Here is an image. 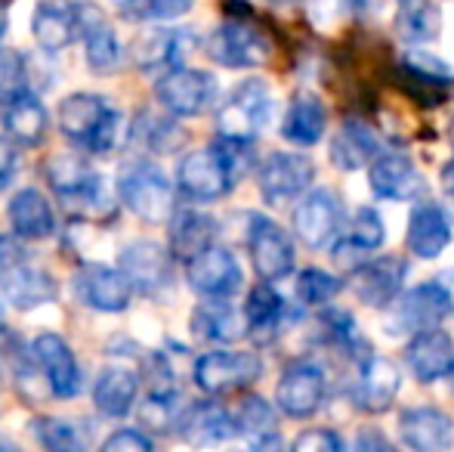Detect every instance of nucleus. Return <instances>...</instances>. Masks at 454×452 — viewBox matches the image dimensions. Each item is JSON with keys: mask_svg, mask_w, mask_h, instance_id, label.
Masks as SVG:
<instances>
[{"mask_svg": "<svg viewBox=\"0 0 454 452\" xmlns=\"http://www.w3.org/2000/svg\"><path fill=\"white\" fill-rule=\"evenodd\" d=\"M59 131L74 146L102 155L118 146L124 115L112 109L99 93H72L59 106Z\"/></svg>", "mask_w": 454, "mask_h": 452, "instance_id": "1", "label": "nucleus"}, {"mask_svg": "<svg viewBox=\"0 0 454 452\" xmlns=\"http://www.w3.org/2000/svg\"><path fill=\"white\" fill-rule=\"evenodd\" d=\"M118 193L127 211L145 224H168L176 211L174 183L155 162H127L118 174Z\"/></svg>", "mask_w": 454, "mask_h": 452, "instance_id": "2", "label": "nucleus"}, {"mask_svg": "<svg viewBox=\"0 0 454 452\" xmlns=\"http://www.w3.org/2000/svg\"><path fill=\"white\" fill-rule=\"evenodd\" d=\"M451 313H454V304L449 289H445L442 279H436V282H424L402 291L387 307L383 329H387V335H395V338L399 335H418L427 332V329L442 326Z\"/></svg>", "mask_w": 454, "mask_h": 452, "instance_id": "3", "label": "nucleus"}, {"mask_svg": "<svg viewBox=\"0 0 454 452\" xmlns=\"http://www.w3.org/2000/svg\"><path fill=\"white\" fill-rule=\"evenodd\" d=\"M106 22L102 10L93 4H56V0H41L31 16V35L37 47L47 53H62L74 41H84L96 25Z\"/></svg>", "mask_w": 454, "mask_h": 452, "instance_id": "4", "label": "nucleus"}, {"mask_svg": "<svg viewBox=\"0 0 454 452\" xmlns=\"http://www.w3.org/2000/svg\"><path fill=\"white\" fill-rule=\"evenodd\" d=\"M43 177H47L56 199L66 205V211L90 214L106 199L102 174H96L90 162L84 155H74V152H56V155H50L47 164H43Z\"/></svg>", "mask_w": 454, "mask_h": 452, "instance_id": "5", "label": "nucleus"}, {"mask_svg": "<svg viewBox=\"0 0 454 452\" xmlns=\"http://www.w3.org/2000/svg\"><path fill=\"white\" fill-rule=\"evenodd\" d=\"M272 112L275 99L270 84L263 78H247L216 109V133L254 143L260 137V131H266V124L272 121Z\"/></svg>", "mask_w": 454, "mask_h": 452, "instance_id": "6", "label": "nucleus"}, {"mask_svg": "<svg viewBox=\"0 0 454 452\" xmlns=\"http://www.w3.org/2000/svg\"><path fill=\"white\" fill-rule=\"evenodd\" d=\"M263 375V360L254 350H210L195 360V385L210 397L235 393Z\"/></svg>", "mask_w": 454, "mask_h": 452, "instance_id": "7", "label": "nucleus"}, {"mask_svg": "<svg viewBox=\"0 0 454 452\" xmlns=\"http://www.w3.org/2000/svg\"><path fill=\"white\" fill-rule=\"evenodd\" d=\"M316 180V164L303 152H272L257 168V189L266 205H291Z\"/></svg>", "mask_w": 454, "mask_h": 452, "instance_id": "8", "label": "nucleus"}, {"mask_svg": "<svg viewBox=\"0 0 454 452\" xmlns=\"http://www.w3.org/2000/svg\"><path fill=\"white\" fill-rule=\"evenodd\" d=\"M155 99L174 118H198L216 103V78L201 68H170L155 81Z\"/></svg>", "mask_w": 454, "mask_h": 452, "instance_id": "9", "label": "nucleus"}, {"mask_svg": "<svg viewBox=\"0 0 454 452\" xmlns=\"http://www.w3.org/2000/svg\"><path fill=\"white\" fill-rule=\"evenodd\" d=\"M174 260L176 258L170 254V248L158 245L152 239H137L121 248L118 266L130 279L137 295L158 297L170 285V279H174Z\"/></svg>", "mask_w": 454, "mask_h": 452, "instance_id": "10", "label": "nucleus"}, {"mask_svg": "<svg viewBox=\"0 0 454 452\" xmlns=\"http://www.w3.org/2000/svg\"><path fill=\"white\" fill-rule=\"evenodd\" d=\"M235 183L239 180L232 177V170L226 168V162L214 146L185 152L180 158V168H176V186L192 202H216L232 193Z\"/></svg>", "mask_w": 454, "mask_h": 452, "instance_id": "11", "label": "nucleus"}, {"mask_svg": "<svg viewBox=\"0 0 454 452\" xmlns=\"http://www.w3.org/2000/svg\"><path fill=\"white\" fill-rule=\"evenodd\" d=\"M247 254H251V264L257 270V276L266 279V282H278V279L291 276L294 264H297V251H294L291 235L275 224V220L263 218V214H251Z\"/></svg>", "mask_w": 454, "mask_h": 452, "instance_id": "12", "label": "nucleus"}, {"mask_svg": "<svg viewBox=\"0 0 454 452\" xmlns=\"http://www.w3.org/2000/svg\"><path fill=\"white\" fill-rule=\"evenodd\" d=\"M204 47H207L210 59L223 68L266 66V62H270V53H272L270 41H266L254 25L235 22V19H229V22H223L220 28L210 31V37H207Z\"/></svg>", "mask_w": 454, "mask_h": 452, "instance_id": "13", "label": "nucleus"}, {"mask_svg": "<svg viewBox=\"0 0 454 452\" xmlns=\"http://www.w3.org/2000/svg\"><path fill=\"white\" fill-rule=\"evenodd\" d=\"M291 224L306 248H328L343 226V202L331 189H309L297 199Z\"/></svg>", "mask_w": 454, "mask_h": 452, "instance_id": "14", "label": "nucleus"}, {"mask_svg": "<svg viewBox=\"0 0 454 452\" xmlns=\"http://www.w3.org/2000/svg\"><path fill=\"white\" fill-rule=\"evenodd\" d=\"M325 393H328V381L325 372L309 360L291 362V366L281 372L278 387H275V406L278 412H285L287 418H312L325 403Z\"/></svg>", "mask_w": 454, "mask_h": 452, "instance_id": "15", "label": "nucleus"}, {"mask_svg": "<svg viewBox=\"0 0 454 452\" xmlns=\"http://www.w3.org/2000/svg\"><path fill=\"white\" fill-rule=\"evenodd\" d=\"M402 391V369L395 366L389 356L368 353L362 356L359 369H356V381L349 387V400L356 403V409L380 416L395 403Z\"/></svg>", "mask_w": 454, "mask_h": 452, "instance_id": "16", "label": "nucleus"}, {"mask_svg": "<svg viewBox=\"0 0 454 452\" xmlns=\"http://www.w3.org/2000/svg\"><path fill=\"white\" fill-rule=\"evenodd\" d=\"M74 295L84 307L96 313H124L133 301V285L121 266L108 264H87L74 276Z\"/></svg>", "mask_w": 454, "mask_h": 452, "instance_id": "17", "label": "nucleus"}, {"mask_svg": "<svg viewBox=\"0 0 454 452\" xmlns=\"http://www.w3.org/2000/svg\"><path fill=\"white\" fill-rule=\"evenodd\" d=\"M241 279L245 273H241L235 254L216 242L185 264V282L201 297H232L241 289Z\"/></svg>", "mask_w": 454, "mask_h": 452, "instance_id": "18", "label": "nucleus"}, {"mask_svg": "<svg viewBox=\"0 0 454 452\" xmlns=\"http://www.w3.org/2000/svg\"><path fill=\"white\" fill-rule=\"evenodd\" d=\"M408 276V264L402 258H371L349 273V289L364 307L387 310L402 295Z\"/></svg>", "mask_w": 454, "mask_h": 452, "instance_id": "19", "label": "nucleus"}, {"mask_svg": "<svg viewBox=\"0 0 454 452\" xmlns=\"http://www.w3.org/2000/svg\"><path fill=\"white\" fill-rule=\"evenodd\" d=\"M368 186L383 202H414L427 193V177L408 155H377L368 168Z\"/></svg>", "mask_w": 454, "mask_h": 452, "instance_id": "20", "label": "nucleus"}, {"mask_svg": "<svg viewBox=\"0 0 454 452\" xmlns=\"http://www.w3.org/2000/svg\"><path fill=\"white\" fill-rule=\"evenodd\" d=\"M176 434L192 447H216L239 434V422H235V412H229L226 406L214 403V400H198V403L183 406L180 418H176Z\"/></svg>", "mask_w": 454, "mask_h": 452, "instance_id": "21", "label": "nucleus"}, {"mask_svg": "<svg viewBox=\"0 0 454 452\" xmlns=\"http://www.w3.org/2000/svg\"><path fill=\"white\" fill-rule=\"evenodd\" d=\"M451 235H454V224H451V214L445 211L439 202H418L411 208V218H408V251L414 258H424V260H436L445 248L451 245Z\"/></svg>", "mask_w": 454, "mask_h": 452, "instance_id": "22", "label": "nucleus"}, {"mask_svg": "<svg viewBox=\"0 0 454 452\" xmlns=\"http://www.w3.org/2000/svg\"><path fill=\"white\" fill-rule=\"evenodd\" d=\"M0 295H4V301L10 307L28 313V310H37L43 304L56 301L59 285H56V279L47 270L22 260V264H12L0 270Z\"/></svg>", "mask_w": 454, "mask_h": 452, "instance_id": "23", "label": "nucleus"}, {"mask_svg": "<svg viewBox=\"0 0 454 452\" xmlns=\"http://www.w3.org/2000/svg\"><path fill=\"white\" fill-rule=\"evenodd\" d=\"M31 350H35L37 362H41L43 375H47L50 393L59 400H68L81 391V369L78 360H74V350L62 335L56 332H41L35 341H31Z\"/></svg>", "mask_w": 454, "mask_h": 452, "instance_id": "24", "label": "nucleus"}, {"mask_svg": "<svg viewBox=\"0 0 454 452\" xmlns=\"http://www.w3.org/2000/svg\"><path fill=\"white\" fill-rule=\"evenodd\" d=\"M399 440L418 452L449 449L454 443V422L436 406H411L399 416Z\"/></svg>", "mask_w": 454, "mask_h": 452, "instance_id": "25", "label": "nucleus"}, {"mask_svg": "<svg viewBox=\"0 0 454 452\" xmlns=\"http://www.w3.org/2000/svg\"><path fill=\"white\" fill-rule=\"evenodd\" d=\"M405 362L411 375L420 385H433V381L445 378L454 369V341L442 329H427V332L411 335L405 347Z\"/></svg>", "mask_w": 454, "mask_h": 452, "instance_id": "26", "label": "nucleus"}, {"mask_svg": "<svg viewBox=\"0 0 454 452\" xmlns=\"http://www.w3.org/2000/svg\"><path fill=\"white\" fill-rule=\"evenodd\" d=\"M195 47L198 35L192 28H155L137 44V62L145 72H170L180 68Z\"/></svg>", "mask_w": 454, "mask_h": 452, "instance_id": "27", "label": "nucleus"}, {"mask_svg": "<svg viewBox=\"0 0 454 452\" xmlns=\"http://www.w3.org/2000/svg\"><path fill=\"white\" fill-rule=\"evenodd\" d=\"M377 155H383L380 137H377L374 127L359 118H347L340 124V131L331 137V162H334V168L347 170V174L371 168V162Z\"/></svg>", "mask_w": 454, "mask_h": 452, "instance_id": "28", "label": "nucleus"}, {"mask_svg": "<svg viewBox=\"0 0 454 452\" xmlns=\"http://www.w3.org/2000/svg\"><path fill=\"white\" fill-rule=\"evenodd\" d=\"M192 329L204 341L232 344L247 335V316L229 297H204L192 313Z\"/></svg>", "mask_w": 454, "mask_h": 452, "instance_id": "29", "label": "nucleus"}, {"mask_svg": "<svg viewBox=\"0 0 454 452\" xmlns=\"http://www.w3.org/2000/svg\"><path fill=\"white\" fill-rule=\"evenodd\" d=\"M139 397V375L127 366H106L93 381V406L106 418L130 416Z\"/></svg>", "mask_w": 454, "mask_h": 452, "instance_id": "30", "label": "nucleus"}, {"mask_svg": "<svg viewBox=\"0 0 454 452\" xmlns=\"http://www.w3.org/2000/svg\"><path fill=\"white\" fill-rule=\"evenodd\" d=\"M325 131H328V109L322 99L309 91L294 93L285 121H281V137L300 149H309L325 137Z\"/></svg>", "mask_w": 454, "mask_h": 452, "instance_id": "31", "label": "nucleus"}, {"mask_svg": "<svg viewBox=\"0 0 454 452\" xmlns=\"http://www.w3.org/2000/svg\"><path fill=\"white\" fill-rule=\"evenodd\" d=\"M216 233H220L216 218H210L207 211H198V208H183V211H174V218H170L168 248L176 260L189 264L195 254H201L204 248L214 245Z\"/></svg>", "mask_w": 454, "mask_h": 452, "instance_id": "32", "label": "nucleus"}, {"mask_svg": "<svg viewBox=\"0 0 454 452\" xmlns=\"http://www.w3.org/2000/svg\"><path fill=\"white\" fill-rule=\"evenodd\" d=\"M6 218H10L12 233H19L22 239L37 242V239H50L56 233V218H53V208H50L47 195L41 189L28 186V189H19L12 195L10 208H6Z\"/></svg>", "mask_w": 454, "mask_h": 452, "instance_id": "33", "label": "nucleus"}, {"mask_svg": "<svg viewBox=\"0 0 454 452\" xmlns=\"http://www.w3.org/2000/svg\"><path fill=\"white\" fill-rule=\"evenodd\" d=\"M47 106L31 91L4 106V131L16 146H28V149L31 146H41L43 137H47Z\"/></svg>", "mask_w": 454, "mask_h": 452, "instance_id": "34", "label": "nucleus"}, {"mask_svg": "<svg viewBox=\"0 0 454 452\" xmlns=\"http://www.w3.org/2000/svg\"><path fill=\"white\" fill-rule=\"evenodd\" d=\"M245 316H247V332H251L254 338L272 341L287 320V304H285V297L272 289V282L263 279V282L247 291Z\"/></svg>", "mask_w": 454, "mask_h": 452, "instance_id": "35", "label": "nucleus"}, {"mask_svg": "<svg viewBox=\"0 0 454 452\" xmlns=\"http://www.w3.org/2000/svg\"><path fill=\"white\" fill-rule=\"evenodd\" d=\"M235 422H239V434H245L254 449L281 447V437L275 431V409L263 397L241 400L239 409H235Z\"/></svg>", "mask_w": 454, "mask_h": 452, "instance_id": "36", "label": "nucleus"}, {"mask_svg": "<svg viewBox=\"0 0 454 452\" xmlns=\"http://www.w3.org/2000/svg\"><path fill=\"white\" fill-rule=\"evenodd\" d=\"M399 37L408 44H430L442 31V16L433 0H399V19H395Z\"/></svg>", "mask_w": 454, "mask_h": 452, "instance_id": "37", "label": "nucleus"}, {"mask_svg": "<svg viewBox=\"0 0 454 452\" xmlns=\"http://www.w3.org/2000/svg\"><path fill=\"white\" fill-rule=\"evenodd\" d=\"M87 44V66L96 75H112L114 68L124 66V47H121L118 35L108 28V22L96 25L90 35L84 37Z\"/></svg>", "mask_w": 454, "mask_h": 452, "instance_id": "38", "label": "nucleus"}, {"mask_svg": "<svg viewBox=\"0 0 454 452\" xmlns=\"http://www.w3.org/2000/svg\"><path fill=\"white\" fill-rule=\"evenodd\" d=\"M195 0H118V16L127 22H174Z\"/></svg>", "mask_w": 454, "mask_h": 452, "instance_id": "39", "label": "nucleus"}, {"mask_svg": "<svg viewBox=\"0 0 454 452\" xmlns=\"http://www.w3.org/2000/svg\"><path fill=\"white\" fill-rule=\"evenodd\" d=\"M340 291L343 279H337L328 270H318V266H306L297 276V297L306 307H328Z\"/></svg>", "mask_w": 454, "mask_h": 452, "instance_id": "40", "label": "nucleus"}, {"mask_svg": "<svg viewBox=\"0 0 454 452\" xmlns=\"http://www.w3.org/2000/svg\"><path fill=\"white\" fill-rule=\"evenodd\" d=\"M35 437L43 449L53 452H72L84 447V437H81V428L68 418L59 416H43L35 422Z\"/></svg>", "mask_w": 454, "mask_h": 452, "instance_id": "41", "label": "nucleus"}, {"mask_svg": "<svg viewBox=\"0 0 454 452\" xmlns=\"http://www.w3.org/2000/svg\"><path fill=\"white\" fill-rule=\"evenodd\" d=\"M28 93V59L19 50H0V106Z\"/></svg>", "mask_w": 454, "mask_h": 452, "instance_id": "42", "label": "nucleus"}, {"mask_svg": "<svg viewBox=\"0 0 454 452\" xmlns=\"http://www.w3.org/2000/svg\"><path fill=\"white\" fill-rule=\"evenodd\" d=\"M180 393H149L143 400V409H139V422L149 431H170L176 428V418H180Z\"/></svg>", "mask_w": 454, "mask_h": 452, "instance_id": "43", "label": "nucleus"}, {"mask_svg": "<svg viewBox=\"0 0 454 452\" xmlns=\"http://www.w3.org/2000/svg\"><path fill=\"white\" fill-rule=\"evenodd\" d=\"M347 235L353 242H359L362 248H368V251H377V248L383 245V239H387L383 218L374 211V208H359V211L353 214V220H349Z\"/></svg>", "mask_w": 454, "mask_h": 452, "instance_id": "44", "label": "nucleus"}, {"mask_svg": "<svg viewBox=\"0 0 454 452\" xmlns=\"http://www.w3.org/2000/svg\"><path fill=\"white\" fill-rule=\"evenodd\" d=\"M149 152H174L183 143V131L168 118H145V131L139 133Z\"/></svg>", "mask_w": 454, "mask_h": 452, "instance_id": "45", "label": "nucleus"}, {"mask_svg": "<svg viewBox=\"0 0 454 452\" xmlns=\"http://www.w3.org/2000/svg\"><path fill=\"white\" fill-rule=\"evenodd\" d=\"M408 68H411L414 75H418L420 81H436V84H449L454 78V72L445 62H439L433 53H408Z\"/></svg>", "mask_w": 454, "mask_h": 452, "instance_id": "46", "label": "nucleus"}, {"mask_svg": "<svg viewBox=\"0 0 454 452\" xmlns=\"http://www.w3.org/2000/svg\"><path fill=\"white\" fill-rule=\"evenodd\" d=\"M294 452H340L343 440L328 428H309L291 443Z\"/></svg>", "mask_w": 454, "mask_h": 452, "instance_id": "47", "label": "nucleus"}, {"mask_svg": "<svg viewBox=\"0 0 454 452\" xmlns=\"http://www.w3.org/2000/svg\"><path fill=\"white\" fill-rule=\"evenodd\" d=\"M155 443L145 431H137V428H121L114 431L112 437L102 440V449L106 452H149Z\"/></svg>", "mask_w": 454, "mask_h": 452, "instance_id": "48", "label": "nucleus"}, {"mask_svg": "<svg viewBox=\"0 0 454 452\" xmlns=\"http://www.w3.org/2000/svg\"><path fill=\"white\" fill-rule=\"evenodd\" d=\"M368 248H362L359 242H353L347 235V239H340V242H334V251H331V258H334V264H340L343 270H349L353 273L356 266H362L364 260H371L368 258Z\"/></svg>", "mask_w": 454, "mask_h": 452, "instance_id": "49", "label": "nucleus"}, {"mask_svg": "<svg viewBox=\"0 0 454 452\" xmlns=\"http://www.w3.org/2000/svg\"><path fill=\"white\" fill-rule=\"evenodd\" d=\"M22 242L25 239L19 233H0V270L28 260V248H25Z\"/></svg>", "mask_w": 454, "mask_h": 452, "instance_id": "50", "label": "nucleus"}, {"mask_svg": "<svg viewBox=\"0 0 454 452\" xmlns=\"http://www.w3.org/2000/svg\"><path fill=\"white\" fill-rule=\"evenodd\" d=\"M16 164H19L16 143H12L10 137H0V189L12 180V174H16Z\"/></svg>", "mask_w": 454, "mask_h": 452, "instance_id": "51", "label": "nucleus"}, {"mask_svg": "<svg viewBox=\"0 0 454 452\" xmlns=\"http://www.w3.org/2000/svg\"><path fill=\"white\" fill-rule=\"evenodd\" d=\"M383 4H387V0H347L349 10L359 12V16H374V12L383 10Z\"/></svg>", "mask_w": 454, "mask_h": 452, "instance_id": "52", "label": "nucleus"}, {"mask_svg": "<svg viewBox=\"0 0 454 452\" xmlns=\"http://www.w3.org/2000/svg\"><path fill=\"white\" fill-rule=\"evenodd\" d=\"M389 449V440H383L380 434H374V431H364V434L359 437V449Z\"/></svg>", "mask_w": 454, "mask_h": 452, "instance_id": "53", "label": "nucleus"}, {"mask_svg": "<svg viewBox=\"0 0 454 452\" xmlns=\"http://www.w3.org/2000/svg\"><path fill=\"white\" fill-rule=\"evenodd\" d=\"M445 282V289H449V295H451V304H454V270H449L445 276H439Z\"/></svg>", "mask_w": 454, "mask_h": 452, "instance_id": "54", "label": "nucleus"}, {"mask_svg": "<svg viewBox=\"0 0 454 452\" xmlns=\"http://www.w3.org/2000/svg\"><path fill=\"white\" fill-rule=\"evenodd\" d=\"M4 31H6V10H4V4H0V37H4Z\"/></svg>", "mask_w": 454, "mask_h": 452, "instance_id": "55", "label": "nucleus"}, {"mask_svg": "<svg viewBox=\"0 0 454 452\" xmlns=\"http://www.w3.org/2000/svg\"><path fill=\"white\" fill-rule=\"evenodd\" d=\"M0 449H12V443L6 440V437H0Z\"/></svg>", "mask_w": 454, "mask_h": 452, "instance_id": "56", "label": "nucleus"}, {"mask_svg": "<svg viewBox=\"0 0 454 452\" xmlns=\"http://www.w3.org/2000/svg\"><path fill=\"white\" fill-rule=\"evenodd\" d=\"M272 4H300V0H272Z\"/></svg>", "mask_w": 454, "mask_h": 452, "instance_id": "57", "label": "nucleus"}, {"mask_svg": "<svg viewBox=\"0 0 454 452\" xmlns=\"http://www.w3.org/2000/svg\"><path fill=\"white\" fill-rule=\"evenodd\" d=\"M0 332H4V320H0Z\"/></svg>", "mask_w": 454, "mask_h": 452, "instance_id": "58", "label": "nucleus"}, {"mask_svg": "<svg viewBox=\"0 0 454 452\" xmlns=\"http://www.w3.org/2000/svg\"><path fill=\"white\" fill-rule=\"evenodd\" d=\"M449 193H451V199H454V189H449Z\"/></svg>", "mask_w": 454, "mask_h": 452, "instance_id": "59", "label": "nucleus"}, {"mask_svg": "<svg viewBox=\"0 0 454 452\" xmlns=\"http://www.w3.org/2000/svg\"><path fill=\"white\" fill-rule=\"evenodd\" d=\"M451 143H454V137H451Z\"/></svg>", "mask_w": 454, "mask_h": 452, "instance_id": "60", "label": "nucleus"}, {"mask_svg": "<svg viewBox=\"0 0 454 452\" xmlns=\"http://www.w3.org/2000/svg\"><path fill=\"white\" fill-rule=\"evenodd\" d=\"M451 4H454V0H451Z\"/></svg>", "mask_w": 454, "mask_h": 452, "instance_id": "61", "label": "nucleus"}]
</instances>
